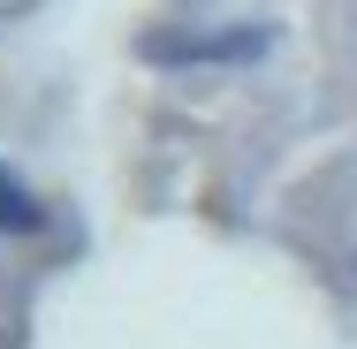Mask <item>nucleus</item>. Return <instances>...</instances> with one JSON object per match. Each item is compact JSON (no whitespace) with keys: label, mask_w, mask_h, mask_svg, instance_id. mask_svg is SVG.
I'll list each match as a JSON object with an SVG mask.
<instances>
[{"label":"nucleus","mask_w":357,"mask_h":349,"mask_svg":"<svg viewBox=\"0 0 357 349\" xmlns=\"http://www.w3.org/2000/svg\"><path fill=\"white\" fill-rule=\"evenodd\" d=\"M266 54V31L251 23H228V31H152L144 38V61H259Z\"/></svg>","instance_id":"obj_1"},{"label":"nucleus","mask_w":357,"mask_h":349,"mask_svg":"<svg viewBox=\"0 0 357 349\" xmlns=\"http://www.w3.org/2000/svg\"><path fill=\"white\" fill-rule=\"evenodd\" d=\"M0 228H38V205H31V190L0 167Z\"/></svg>","instance_id":"obj_2"}]
</instances>
